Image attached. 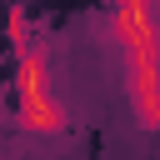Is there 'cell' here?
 I'll return each instance as SVG.
<instances>
[{"mask_svg": "<svg viewBox=\"0 0 160 160\" xmlns=\"http://www.w3.org/2000/svg\"><path fill=\"white\" fill-rule=\"evenodd\" d=\"M115 40L125 55V85L135 120L160 130V15L155 0H115Z\"/></svg>", "mask_w": 160, "mask_h": 160, "instance_id": "1", "label": "cell"}, {"mask_svg": "<svg viewBox=\"0 0 160 160\" xmlns=\"http://www.w3.org/2000/svg\"><path fill=\"white\" fill-rule=\"evenodd\" d=\"M20 65H15V105H20V125L35 130V135H55L65 125V110L50 90V60H45V45L30 35L25 45H15Z\"/></svg>", "mask_w": 160, "mask_h": 160, "instance_id": "2", "label": "cell"}, {"mask_svg": "<svg viewBox=\"0 0 160 160\" xmlns=\"http://www.w3.org/2000/svg\"><path fill=\"white\" fill-rule=\"evenodd\" d=\"M10 40H15V45H25V40H30V20H25V10H20V5H10Z\"/></svg>", "mask_w": 160, "mask_h": 160, "instance_id": "3", "label": "cell"}]
</instances>
